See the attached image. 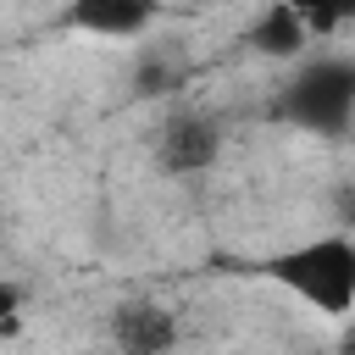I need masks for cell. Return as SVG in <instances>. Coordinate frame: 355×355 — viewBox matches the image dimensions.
Segmentation results:
<instances>
[{
    "label": "cell",
    "instance_id": "obj_1",
    "mask_svg": "<svg viewBox=\"0 0 355 355\" xmlns=\"http://www.w3.org/2000/svg\"><path fill=\"white\" fill-rule=\"evenodd\" d=\"M261 277L277 283L283 294H294L300 305H311L316 316H349L355 311V233L333 227L316 239H300L277 255L261 261Z\"/></svg>",
    "mask_w": 355,
    "mask_h": 355
},
{
    "label": "cell",
    "instance_id": "obj_2",
    "mask_svg": "<svg viewBox=\"0 0 355 355\" xmlns=\"http://www.w3.org/2000/svg\"><path fill=\"white\" fill-rule=\"evenodd\" d=\"M272 116L316 133V139H344L355 122V55H311L288 72V83L272 100Z\"/></svg>",
    "mask_w": 355,
    "mask_h": 355
},
{
    "label": "cell",
    "instance_id": "obj_3",
    "mask_svg": "<svg viewBox=\"0 0 355 355\" xmlns=\"http://www.w3.org/2000/svg\"><path fill=\"white\" fill-rule=\"evenodd\" d=\"M155 161H161V172H172V178H200V172H211V166L222 161V122H216L211 111H200V105L172 111V116L155 128Z\"/></svg>",
    "mask_w": 355,
    "mask_h": 355
},
{
    "label": "cell",
    "instance_id": "obj_4",
    "mask_svg": "<svg viewBox=\"0 0 355 355\" xmlns=\"http://www.w3.org/2000/svg\"><path fill=\"white\" fill-rule=\"evenodd\" d=\"M105 333H111V349L116 355H172L178 338H183V322H178L172 305H161L150 294H133V300L111 305Z\"/></svg>",
    "mask_w": 355,
    "mask_h": 355
},
{
    "label": "cell",
    "instance_id": "obj_5",
    "mask_svg": "<svg viewBox=\"0 0 355 355\" xmlns=\"http://www.w3.org/2000/svg\"><path fill=\"white\" fill-rule=\"evenodd\" d=\"M161 0H67V28L94 39H144Z\"/></svg>",
    "mask_w": 355,
    "mask_h": 355
},
{
    "label": "cell",
    "instance_id": "obj_6",
    "mask_svg": "<svg viewBox=\"0 0 355 355\" xmlns=\"http://www.w3.org/2000/svg\"><path fill=\"white\" fill-rule=\"evenodd\" d=\"M250 44H255L266 61H300V55H305V44H311V28L288 11V0H272V6L255 17Z\"/></svg>",
    "mask_w": 355,
    "mask_h": 355
},
{
    "label": "cell",
    "instance_id": "obj_7",
    "mask_svg": "<svg viewBox=\"0 0 355 355\" xmlns=\"http://www.w3.org/2000/svg\"><path fill=\"white\" fill-rule=\"evenodd\" d=\"M288 11L311 28V39H333L355 22V0H288Z\"/></svg>",
    "mask_w": 355,
    "mask_h": 355
},
{
    "label": "cell",
    "instance_id": "obj_8",
    "mask_svg": "<svg viewBox=\"0 0 355 355\" xmlns=\"http://www.w3.org/2000/svg\"><path fill=\"white\" fill-rule=\"evenodd\" d=\"M172 89H183V67H172V61H139V72H133V94L155 100V94H172Z\"/></svg>",
    "mask_w": 355,
    "mask_h": 355
},
{
    "label": "cell",
    "instance_id": "obj_9",
    "mask_svg": "<svg viewBox=\"0 0 355 355\" xmlns=\"http://www.w3.org/2000/svg\"><path fill=\"white\" fill-rule=\"evenodd\" d=\"M333 222H338L344 233H355V178L338 183V194H333Z\"/></svg>",
    "mask_w": 355,
    "mask_h": 355
}]
</instances>
